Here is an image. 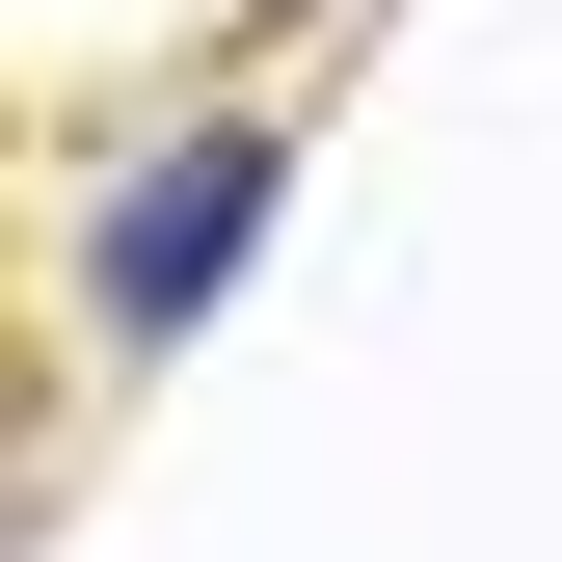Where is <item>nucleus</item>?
I'll use <instances>...</instances> for the list:
<instances>
[{
  "instance_id": "nucleus-1",
  "label": "nucleus",
  "mask_w": 562,
  "mask_h": 562,
  "mask_svg": "<svg viewBox=\"0 0 562 562\" xmlns=\"http://www.w3.org/2000/svg\"><path fill=\"white\" fill-rule=\"evenodd\" d=\"M268 188H295V134H268V108H188V134H134V188L81 215V348H188V322L241 295Z\"/></svg>"
}]
</instances>
